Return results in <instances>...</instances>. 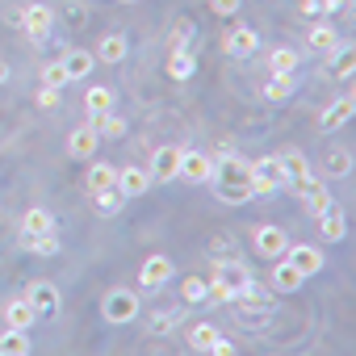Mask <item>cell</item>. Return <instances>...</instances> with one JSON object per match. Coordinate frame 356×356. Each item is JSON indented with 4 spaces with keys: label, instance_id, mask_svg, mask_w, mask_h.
Segmentation results:
<instances>
[{
    "label": "cell",
    "instance_id": "28",
    "mask_svg": "<svg viewBox=\"0 0 356 356\" xmlns=\"http://www.w3.org/2000/svg\"><path fill=\"white\" fill-rule=\"evenodd\" d=\"M310 47H314L318 55H331V51L339 47V34H335L331 26H314V30H310Z\"/></svg>",
    "mask_w": 356,
    "mask_h": 356
},
{
    "label": "cell",
    "instance_id": "15",
    "mask_svg": "<svg viewBox=\"0 0 356 356\" xmlns=\"http://www.w3.org/2000/svg\"><path fill=\"white\" fill-rule=\"evenodd\" d=\"M193 72H197V55H193V47H172L168 76H172V80H189Z\"/></svg>",
    "mask_w": 356,
    "mask_h": 356
},
{
    "label": "cell",
    "instance_id": "31",
    "mask_svg": "<svg viewBox=\"0 0 356 356\" xmlns=\"http://www.w3.org/2000/svg\"><path fill=\"white\" fill-rule=\"evenodd\" d=\"M277 159H281V168H285L289 181H298V176H306V172H310V163H306V155H302V151H281Z\"/></svg>",
    "mask_w": 356,
    "mask_h": 356
},
{
    "label": "cell",
    "instance_id": "36",
    "mask_svg": "<svg viewBox=\"0 0 356 356\" xmlns=\"http://www.w3.org/2000/svg\"><path fill=\"white\" fill-rule=\"evenodd\" d=\"M293 84H298L293 76H273V84L264 88V97L268 101H285V97H293Z\"/></svg>",
    "mask_w": 356,
    "mask_h": 356
},
{
    "label": "cell",
    "instance_id": "39",
    "mask_svg": "<svg viewBox=\"0 0 356 356\" xmlns=\"http://www.w3.org/2000/svg\"><path fill=\"white\" fill-rule=\"evenodd\" d=\"M235 298H239V293H235L227 281H218V277L210 281V293H206V302H235Z\"/></svg>",
    "mask_w": 356,
    "mask_h": 356
},
{
    "label": "cell",
    "instance_id": "2",
    "mask_svg": "<svg viewBox=\"0 0 356 356\" xmlns=\"http://www.w3.org/2000/svg\"><path fill=\"white\" fill-rule=\"evenodd\" d=\"M293 185V193L302 197V206L310 210V214H323V210H331L335 206V197H331V189H327V181H318V176H298V181H289Z\"/></svg>",
    "mask_w": 356,
    "mask_h": 356
},
{
    "label": "cell",
    "instance_id": "40",
    "mask_svg": "<svg viewBox=\"0 0 356 356\" xmlns=\"http://www.w3.org/2000/svg\"><path fill=\"white\" fill-rule=\"evenodd\" d=\"M42 84H51V88H63V84H67V72H63V63H47V67H42Z\"/></svg>",
    "mask_w": 356,
    "mask_h": 356
},
{
    "label": "cell",
    "instance_id": "20",
    "mask_svg": "<svg viewBox=\"0 0 356 356\" xmlns=\"http://www.w3.org/2000/svg\"><path fill=\"white\" fill-rule=\"evenodd\" d=\"M59 63H63L67 80H84V76H92V51H67Z\"/></svg>",
    "mask_w": 356,
    "mask_h": 356
},
{
    "label": "cell",
    "instance_id": "41",
    "mask_svg": "<svg viewBox=\"0 0 356 356\" xmlns=\"http://www.w3.org/2000/svg\"><path fill=\"white\" fill-rule=\"evenodd\" d=\"M189 38H193V22H176V30H172V47H189Z\"/></svg>",
    "mask_w": 356,
    "mask_h": 356
},
{
    "label": "cell",
    "instance_id": "18",
    "mask_svg": "<svg viewBox=\"0 0 356 356\" xmlns=\"http://www.w3.org/2000/svg\"><path fill=\"white\" fill-rule=\"evenodd\" d=\"M268 281H273V289H277V293H293V289H298V285H302V281H306V277H302V273H298V268H293V264H289V260H285V256H281V260H277V268H273V277H268Z\"/></svg>",
    "mask_w": 356,
    "mask_h": 356
},
{
    "label": "cell",
    "instance_id": "47",
    "mask_svg": "<svg viewBox=\"0 0 356 356\" xmlns=\"http://www.w3.org/2000/svg\"><path fill=\"white\" fill-rule=\"evenodd\" d=\"M5 80H9V63H5V59H0V84H5Z\"/></svg>",
    "mask_w": 356,
    "mask_h": 356
},
{
    "label": "cell",
    "instance_id": "38",
    "mask_svg": "<svg viewBox=\"0 0 356 356\" xmlns=\"http://www.w3.org/2000/svg\"><path fill=\"white\" fill-rule=\"evenodd\" d=\"M206 293H210V281H202V277H189L181 285V298L185 302H206Z\"/></svg>",
    "mask_w": 356,
    "mask_h": 356
},
{
    "label": "cell",
    "instance_id": "13",
    "mask_svg": "<svg viewBox=\"0 0 356 356\" xmlns=\"http://www.w3.org/2000/svg\"><path fill=\"white\" fill-rule=\"evenodd\" d=\"M256 47H260V34H256L252 26H235V30L227 34V55H235V59H248Z\"/></svg>",
    "mask_w": 356,
    "mask_h": 356
},
{
    "label": "cell",
    "instance_id": "19",
    "mask_svg": "<svg viewBox=\"0 0 356 356\" xmlns=\"http://www.w3.org/2000/svg\"><path fill=\"white\" fill-rule=\"evenodd\" d=\"M126 34H105L101 42H97V55L92 59H101V63H122L126 59Z\"/></svg>",
    "mask_w": 356,
    "mask_h": 356
},
{
    "label": "cell",
    "instance_id": "44",
    "mask_svg": "<svg viewBox=\"0 0 356 356\" xmlns=\"http://www.w3.org/2000/svg\"><path fill=\"white\" fill-rule=\"evenodd\" d=\"M239 5H243V0H210V9H214V13H222V17L239 13Z\"/></svg>",
    "mask_w": 356,
    "mask_h": 356
},
{
    "label": "cell",
    "instance_id": "43",
    "mask_svg": "<svg viewBox=\"0 0 356 356\" xmlns=\"http://www.w3.org/2000/svg\"><path fill=\"white\" fill-rule=\"evenodd\" d=\"M352 0H318V13H348Z\"/></svg>",
    "mask_w": 356,
    "mask_h": 356
},
{
    "label": "cell",
    "instance_id": "8",
    "mask_svg": "<svg viewBox=\"0 0 356 356\" xmlns=\"http://www.w3.org/2000/svg\"><path fill=\"white\" fill-rule=\"evenodd\" d=\"M214 172H222V185L252 181V163H248V159H239L235 151H218V155H214Z\"/></svg>",
    "mask_w": 356,
    "mask_h": 356
},
{
    "label": "cell",
    "instance_id": "22",
    "mask_svg": "<svg viewBox=\"0 0 356 356\" xmlns=\"http://www.w3.org/2000/svg\"><path fill=\"white\" fill-rule=\"evenodd\" d=\"M318 231H323V239H327V243H339V239L348 235V222H343V214L331 206V210H323V214H318Z\"/></svg>",
    "mask_w": 356,
    "mask_h": 356
},
{
    "label": "cell",
    "instance_id": "35",
    "mask_svg": "<svg viewBox=\"0 0 356 356\" xmlns=\"http://www.w3.org/2000/svg\"><path fill=\"white\" fill-rule=\"evenodd\" d=\"M92 118H97V130H101V134H109V138H122V134H126V122H122L113 109H109V113H92Z\"/></svg>",
    "mask_w": 356,
    "mask_h": 356
},
{
    "label": "cell",
    "instance_id": "24",
    "mask_svg": "<svg viewBox=\"0 0 356 356\" xmlns=\"http://www.w3.org/2000/svg\"><path fill=\"white\" fill-rule=\"evenodd\" d=\"M38 314H34V306L26 302V298H13L9 306H5V323L9 327H22V331H30V323H34Z\"/></svg>",
    "mask_w": 356,
    "mask_h": 356
},
{
    "label": "cell",
    "instance_id": "11",
    "mask_svg": "<svg viewBox=\"0 0 356 356\" xmlns=\"http://www.w3.org/2000/svg\"><path fill=\"white\" fill-rule=\"evenodd\" d=\"M151 181H176V172H181V147H159L151 155Z\"/></svg>",
    "mask_w": 356,
    "mask_h": 356
},
{
    "label": "cell",
    "instance_id": "3",
    "mask_svg": "<svg viewBox=\"0 0 356 356\" xmlns=\"http://www.w3.org/2000/svg\"><path fill=\"white\" fill-rule=\"evenodd\" d=\"M101 314H105L109 323H130V318H138V293H134V289H109L105 302H101Z\"/></svg>",
    "mask_w": 356,
    "mask_h": 356
},
{
    "label": "cell",
    "instance_id": "1",
    "mask_svg": "<svg viewBox=\"0 0 356 356\" xmlns=\"http://www.w3.org/2000/svg\"><path fill=\"white\" fill-rule=\"evenodd\" d=\"M285 185H289V176H285V168H281L277 155H264V159L252 163V193H256V197H273V193H281Z\"/></svg>",
    "mask_w": 356,
    "mask_h": 356
},
{
    "label": "cell",
    "instance_id": "21",
    "mask_svg": "<svg viewBox=\"0 0 356 356\" xmlns=\"http://www.w3.org/2000/svg\"><path fill=\"white\" fill-rule=\"evenodd\" d=\"M47 231H55V214H51V210H30V214L22 218V239L47 235Z\"/></svg>",
    "mask_w": 356,
    "mask_h": 356
},
{
    "label": "cell",
    "instance_id": "33",
    "mask_svg": "<svg viewBox=\"0 0 356 356\" xmlns=\"http://www.w3.org/2000/svg\"><path fill=\"white\" fill-rule=\"evenodd\" d=\"M22 248H30L34 256H55V252H59V235H55V231L34 235V239H22Z\"/></svg>",
    "mask_w": 356,
    "mask_h": 356
},
{
    "label": "cell",
    "instance_id": "5",
    "mask_svg": "<svg viewBox=\"0 0 356 356\" xmlns=\"http://www.w3.org/2000/svg\"><path fill=\"white\" fill-rule=\"evenodd\" d=\"M176 181L210 185V181H214V159L202 155V151H185V147H181V172H176Z\"/></svg>",
    "mask_w": 356,
    "mask_h": 356
},
{
    "label": "cell",
    "instance_id": "34",
    "mask_svg": "<svg viewBox=\"0 0 356 356\" xmlns=\"http://www.w3.org/2000/svg\"><path fill=\"white\" fill-rule=\"evenodd\" d=\"M181 318H185V310H181V306H172V310H155L151 331H155V335H168V331H172L176 323H181Z\"/></svg>",
    "mask_w": 356,
    "mask_h": 356
},
{
    "label": "cell",
    "instance_id": "29",
    "mask_svg": "<svg viewBox=\"0 0 356 356\" xmlns=\"http://www.w3.org/2000/svg\"><path fill=\"white\" fill-rule=\"evenodd\" d=\"M214 193H218V202H231V206H239V202H252V197H256V193H252V181H239V185H218Z\"/></svg>",
    "mask_w": 356,
    "mask_h": 356
},
{
    "label": "cell",
    "instance_id": "46",
    "mask_svg": "<svg viewBox=\"0 0 356 356\" xmlns=\"http://www.w3.org/2000/svg\"><path fill=\"white\" fill-rule=\"evenodd\" d=\"M302 13H306V17H314V13H318V0H302Z\"/></svg>",
    "mask_w": 356,
    "mask_h": 356
},
{
    "label": "cell",
    "instance_id": "4",
    "mask_svg": "<svg viewBox=\"0 0 356 356\" xmlns=\"http://www.w3.org/2000/svg\"><path fill=\"white\" fill-rule=\"evenodd\" d=\"M22 30H26V38L34 47H42L51 38V30H55V13L47 5H30V9H22Z\"/></svg>",
    "mask_w": 356,
    "mask_h": 356
},
{
    "label": "cell",
    "instance_id": "25",
    "mask_svg": "<svg viewBox=\"0 0 356 356\" xmlns=\"http://www.w3.org/2000/svg\"><path fill=\"white\" fill-rule=\"evenodd\" d=\"M0 352H5V356H26V352H30V331L9 327L5 335H0Z\"/></svg>",
    "mask_w": 356,
    "mask_h": 356
},
{
    "label": "cell",
    "instance_id": "45",
    "mask_svg": "<svg viewBox=\"0 0 356 356\" xmlns=\"http://www.w3.org/2000/svg\"><path fill=\"white\" fill-rule=\"evenodd\" d=\"M38 105H42V109H55V105H59V88L42 84V92H38Z\"/></svg>",
    "mask_w": 356,
    "mask_h": 356
},
{
    "label": "cell",
    "instance_id": "30",
    "mask_svg": "<svg viewBox=\"0 0 356 356\" xmlns=\"http://www.w3.org/2000/svg\"><path fill=\"white\" fill-rule=\"evenodd\" d=\"M218 335H222V331H218V327H214V323H197V327H193V331H189V343H193V348H197V352H210V348H214V339H218Z\"/></svg>",
    "mask_w": 356,
    "mask_h": 356
},
{
    "label": "cell",
    "instance_id": "17",
    "mask_svg": "<svg viewBox=\"0 0 356 356\" xmlns=\"http://www.w3.org/2000/svg\"><path fill=\"white\" fill-rule=\"evenodd\" d=\"M214 277H218V281H227V285H231V289L239 293V289H243V285L252 281V268H248L243 260H218V268H214Z\"/></svg>",
    "mask_w": 356,
    "mask_h": 356
},
{
    "label": "cell",
    "instance_id": "42",
    "mask_svg": "<svg viewBox=\"0 0 356 356\" xmlns=\"http://www.w3.org/2000/svg\"><path fill=\"white\" fill-rule=\"evenodd\" d=\"M348 168H352V155H348V151H335V155L327 159V172H335V176H343Z\"/></svg>",
    "mask_w": 356,
    "mask_h": 356
},
{
    "label": "cell",
    "instance_id": "16",
    "mask_svg": "<svg viewBox=\"0 0 356 356\" xmlns=\"http://www.w3.org/2000/svg\"><path fill=\"white\" fill-rule=\"evenodd\" d=\"M97 143H101V134H97L92 126H80V130H72V138H67V151H72V159H92Z\"/></svg>",
    "mask_w": 356,
    "mask_h": 356
},
{
    "label": "cell",
    "instance_id": "32",
    "mask_svg": "<svg viewBox=\"0 0 356 356\" xmlns=\"http://www.w3.org/2000/svg\"><path fill=\"white\" fill-rule=\"evenodd\" d=\"M92 197H97V210H101V214H118V210L126 206V197L118 193V185H109V189H97Z\"/></svg>",
    "mask_w": 356,
    "mask_h": 356
},
{
    "label": "cell",
    "instance_id": "10",
    "mask_svg": "<svg viewBox=\"0 0 356 356\" xmlns=\"http://www.w3.org/2000/svg\"><path fill=\"white\" fill-rule=\"evenodd\" d=\"M118 193L130 202V197H143L147 189H151V172L147 168H118Z\"/></svg>",
    "mask_w": 356,
    "mask_h": 356
},
{
    "label": "cell",
    "instance_id": "12",
    "mask_svg": "<svg viewBox=\"0 0 356 356\" xmlns=\"http://www.w3.org/2000/svg\"><path fill=\"white\" fill-rule=\"evenodd\" d=\"M138 281H143L147 289H163V285L172 281V260H168V256H147Z\"/></svg>",
    "mask_w": 356,
    "mask_h": 356
},
{
    "label": "cell",
    "instance_id": "27",
    "mask_svg": "<svg viewBox=\"0 0 356 356\" xmlns=\"http://www.w3.org/2000/svg\"><path fill=\"white\" fill-rule=\"evenodd\" d=\"M113 181H118V168H113V163H92V168H88V193L109 189Z\"/></svg>",
    "mask_w": 356,
    "mask_h": 356
},
{
    "label": "cell",
    "instance_id": "48",
    "mask_svg": "<svg viewBox=\"0 0 356 356\" xmlns=\"http://www.w3.org/2000/svg\"><path fill=\"white\" fill-rule=\"evenodd\" d=\"M122 5H134V0H122Z\"/></svg>",
    "mask_w": 356,
    "mask_h": 356
},
{
    "label": "cell",
    "instance_id": "7",
    "mask_svg": "<svg viewBox=\"0 0 356 356\" xmlns=\"http://www.w3.org/2000/svg\"><path fill=\"white\" fill-rule=\"evenodd\" d=\"M285 260H289L302 277L323 273V248H310V243H289V248H285Z\"/></svg>",
    "mask_w": 356,
    "mask_h": 356
},
{
    "label": "cell",
    "instance_id": "9",
    "mask_svg": "<svg viewBox=\"0 0 356 356\" xmlns=\"http://www.w3.org/2000/svg\"><path fill=\"white\" fill-rule=\"evenodd\" d=\"M26 302L34 306V314H38V318L59 314V289H55L51 281H34V285H30V293H26Z\"/></svg>",
    "mask_w": 356,
    "mask_h": 356
},
{
    "label": "cell",
    "instance_id": "23",
    "mask_svg": "<svg viewBox=\"0 0 356 356\" xmlns=\"http://www.w3.org/2000/svg\"><path fill=\"white\" fill-rule=\"evenodd\" d=\"M113 105H118V92L105 88V84H97V88L84 92V109H88V113H109Z\"/></svg>",
    "mask_w": 356,
    "mask_h": 356
},
{
    "label": "cell",
    "instance_id": "26",
    "mask_svg": "<svg viewBox=\"0 0 356 356\" xmlns=\"http://www.w3.org/2000/svg\"><path fill=\"white\" fill-rule=\"evenodd\" d=\"M268 72H273V76H293V72H298V55H293V47H277V51L268 55Z\"/></svg>",
    "mask_w": 356,
    "mask_h": 356
},
{
    "label": "cell",
    "instance_id": "6",
    "mask_svg": "<svg viewBox=\"0 0 356 356\" xmlns=\"http://www.w3.org/2000/svg\"><path fill=\"white\" fill-rule=\"evenodd\" d=\"M252 239H256V252H260L264 260H281L285 248H289V235H285L281 227H256Z\"/></svg>",
    "mask_w": 356,
    "mask_h": 356
},
{
    "label": "cell",
    "instance_id": "14",
    "mask_svg": "<svg viewBox=\"0 0 356 356\" xmlns=\"http://www.w3.org/2000/svg\"><path fill=\"white\" fill-rule=\"evenodd\" d=\"M352 109H356V101H352V97H339L335 105H327V109H323L318 130H339V126H348V122H352Z\"/></svg>",
    "mask_w": 356,
    "mask_h": 356
},
{
    "label": "cell",
    "instance_id": "37",
    "mask_svg": "<svg viewBox=\"0 0 356 356\" xmlns=\"http://www.w3.org/2000/svg\"><path fill=\"white\" fill-rule=\"evenodd\" d=\"M331 55H335V76H343V80H348V76H352V67H356V55H352V47H343V42H339Z\"/></svg>",
    "mask_w": 356,
    "mask_h": 356
}]
</instances>
